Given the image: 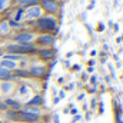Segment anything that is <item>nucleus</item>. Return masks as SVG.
I'll use <instances>...</instances> for the list:
<instances>
[{"label": "nucleus", "instance_id": "1a4fd4ad", "mask_svg": "<svg viewBox=\"0 0 123 123\" xmlns=\"http://www.w3.org/2000/svg\"><path fill=\"white\" fill-rule=\"evenodd\" d=\"M42 103H43V99H42V96L36 94V96H33L30 100L27 102V106H40Z\"/></svg>", "mask_w": 123, "mask_h": 123}, {"label": "nucleus", "instance_id": "a878e982", "mask_svg": "<svg viewBox=\"0 0 123 123\" xmlns=\"http://www.w3.org/2000/svg\"><path fill=\"white\" fill-rule=\"evenodd\" d=\"M55 122H56V123H59V116H57V115L55 116Z\"/></svg>", "mask_w": 123, "mask_h": 123}, {"label": "nucleus", "instance_id": "7ed1b4c3", "mask_svg": "<svg viewBox=\"0 0 123 123\" xmlns=\"http://www.w3.org/2000/svg\"><path fill=\"white\" fill-rule=\"evenodd\" d=\"M26 16L29 19H39L42 16V7L40 6H30V7H27Z\"/></svg>", "mask_w": 123, "mask_h": 123}, {"label": "nucleus", "instance_id": "4468645a", "mask_svg": "<svg viewBox=\"0 0 123 123\" xmlns=\"http://www.w3.org/2000/svg\"><path fill=\"white\" fill-rule=\"evenodd\" d=\"M20 6H27V7H30V6H36L37 4V0H19L17 1Z\"/></svg>", "mask_w": 123, "mask_h": 123}, {"label": "nucleus", "instance_id": "4be33fe9", "mask_svg": "<svg viewBox=\"0 0 123 123\" xmlns=\"http://www.w3.org/2000/svg\"><path fill=\"white\" fill-rule=\"evenodd\" d=\"M16 74H19V76H27L29 72H25V70H16Z\"/></svg>", "mask_w": 123, "mask_h": 123}, {"label": "nucleus", "instance_id": "20e7f679", "mask_svg": "<svg viewBox=\"0 0 123 123\" xmlns=\"http://www.w3.org/2000/svg\"><path fill=\"white\" fill-rule=\"evenodd\" d=\"M34 39V34L31 33H20L16 36V42L20 43V44H25V43H30L31 40Z\"/></svg>", "mask_w": 123, "mask_h": 123}, {"label": "nucleus", "instance_id": "ddd939ff", "mask_svg": "<svg viewBox=\"0 0 123 123\" xmlns=\"http://www.w3.org/2000/svg\"><path fill=\"white\" fill-rule=\"evenodd\" d=\"M10 76H12V72L0 66V77L1 79H10Z\"/></svg>", "mask_w": 123, "mask_h": 123}, {"label": "nucleus", "instance_id": "bb28decb", "mask_svg": "<svg viewBox=\"0 0 123 123\" xmlns=\"http://www.w3.org/2000/svg\"><path fill=\"white\" fill-rule=\"evenodd\" d=\"M0 123H3V120H1V119H0Z\"/></svg>", "mask_w": 123, "mask_h": 123}, {"label": "nucleus", "instance_id": "f257e3e1", "mask_svg": "<svg viewBox=\"0 0 123 123\" xmlns=\"http://www.w3.org/2000/svg\"><path fill=\"white\" fill-rule=\"evenodd\" d=\"M7 50L10 53L14 55H20V53H27V52H33V46L30 43H25V44H9Z\"/></svg>", "mask_w": 123, "mask_h": 123}, {"label": "nucleus", "instance_id": "dca6fc26", "mask_svg": "<svg viewBox=\"0 0 123 123\" xmlns=\"http://www.w3.org/2000/svg\"><path fill=\"white\" fill-rule=\"evenodd\" d=\"M19 94H20V96H29V94H30V89H29L26 85H23V86L19 87Z\"/></svg>", "mask_w": 123, "mask_h": 123}, {"label": "nucleus", "instance_id": "6e6552de", "mask_svg": "<svg viewBox=\"0 0 123 123\" xmlns=\"http://www.w3.org/2000/svg\"><path fill=\"white\" fill-rule=\"evenodd\" d=\"M13 83H10V82H3L1 85H0V89H1V93L3 94H9V93L13 90Z\"/></svg>", "mask_w": 123, "mask_h": 123}, {"label": "nucleus", "instance_id": "aec40b11", "mask_svg": "<svg viewBox=\"0 0 123 123\" xmlns=\"http://www.w3.org/2000/svg\"><path fill=\"white\" fill-rule=\"evenodd\" d=\"M22 16H23V10H22V9H19V10L14 13V22H19V20L22 19Z\"/></svg>", "mask_w": 123, "mask_h": 123}, {"label": "nucleus", "instance_id": "39448f33", "mask_svg": "<svg viewBox=\"0 0 123 123\" xmlns=\"http://www.w3.org/2000/svg\"><path fill=\"white\" fill-rule=\"evenodd\" d=\"M43 7L47 12H52V13H55V12L59 10V6H57V3L55 0H43Z\"/></svg>", "mask_w": 123, "mask_h": 123}, {"label": "nucleus", "instance_id": "f8f14e48", "mask_svg": "<svg viewBox=\"0 0 123 123\" xmlns=\"http://www.w3.org/2000/svg\"><path fill=\"white\" fill-rule=\"evenodd\" d=\"M30 73L31 74H36V76H43L44 73H46V70L43 69V67H31V70H30Z\"/></svg>", "mask_w": 123, "mask_h": 123}, {"label": "nucleus", "instance_id": "f03ea898", "mask_svg": "<svg viewBox=\"0 0 123 123\" xmlns=\"http://www.w3.org/2000/svg\"><path fill=\"white\" fill-rule=\"evenodd\" d=\"M37 26L40 29H44V30H53L56 27V19L55 17H39L37 20Z\"/></svg>", "mask_w": 123, "mask_h": 123}, {"label": "nucleus", "instance_id": "9d476101", "mask_svg": "<svg viewBox=\"0 0 123 123\" xmlns=\"http://www.w3.org/2000/svg\"><path fill=\"white\" fill-rule=\"evenodd\" d=\"M4 105L6 106H10V107H13V109H16V110H19L22 106H20V102H17V100H13V99H6L4 100Z\"/></svg>", "mask_w": 123, "mask_h": 123}, {"label": "nucleus", "instance_id": "9b49d317", "mask_svg": "<svg viewBox=\"0 0 123 123\" xmlns=\"http://www.w3.org/2000/svg\"><path fill=\"white\" fill-rule=\"evenodd\" d=\"M39 43H42V44H52V43H53V37H52L50 34L40 36V37H39Z\"/></svg>", "mask_w": 123, "mask_h": 123}, {"label": "nucleus", "instance_id": "393cba45", "mask_svg": "<svg viewBox=\"0 0 123 123\" xmlns=\"http://www.w3.org/2000/svg\"><path fill=\"white\" fill-rule=\"evenodd\" d=\"M77 113V109H72V115H76Z\"/></svg>", "mask_w": 123, "mask_h": 123}, {"label": "nucleus", "instance_id": "b1692460", "mask_svg": "<svg viewBox=\"0 0 123 123\" xmlns=\"http://www.w3.org/2000/svg\"><path fill=\"white\" fill-rule=\"evenodd\" d=\"M96 82H97V77H96V76H93V77H92V83H96Z\"/></svg>", "mask_w": 123, "mask_h": 123}, {"label": "nucleus", "instance_id": "412c9836", "mask_svg": "<svg viewBox=\"0 0 123 123\" xmlns=\"http://www.w3.org/2000/svg\"><path fill=\"white\" fill-rule=\"evenodd\" d=\"M9 3H10V0H0V12L4 10V9L9 6Z\"/></svg>", "mask_w": 123, "mask_h": 123}, {"label": "nucleus", "instance_id": "0eeeda50", "mask_svg": "<svg viewBox=\"0 0 123 123\" xmlns=\"http://www.w3.org/2000/svg\"><path fill=\"white\" fill-rule=\"evenodd\" d=\"M22 119L23 120H27V122H36V120H39V115H31L29 112L23 110L22 112Z\"/></svg>", "mask_w": 123, "mask_h": 123}, {"label": "nucleus", "instance_id": "a211bd4d", "mask_svg": "<svg viewBox=\"0 0 123 123\" xmlns=\"http://www.w3.org/2000/svg\"><path fill=\"white\" fill-rule=\"evenodd\" d=\"M39 55H40L42 57H44V59H50V57H53V52H52V50H40Z\"/></svg>", "mask_w": 123, "mask_h": 123}, {"label": "nucleus", "instance_id": "f3484780", "mask_svg": "<svg viewBox=\"0 0 123 123\" xmlns=\"http://www.w3.org/2000/svg\"><path fill=\"white\" fill-rule=\"evenodd\" d=\"M25 110H26V112H29V113H31V115H39V116H40V113H42L39 107H33V106H27Z\"/></svg>", "mask_w": 123, "mask_h": 123}, {"label": "nucleus", "instance_id": "6ab92c4d", "mask_svg": "<svg viewBox=\"0 0 123 123\" xmlns=\"http://www.w3.org/2000/svg\"><path fill=\"white\" fill-rule=\"evenodd\" d=\"M4 59H7V60H13V62H17L22 59V56L20 55H14V53H10V55H6L4 56Z\"/></svg>", "mask_w": 123, "mask_h": 123}, {"label": "nucleus", "instance_id": "423d86ee", "mask_svg": "<svg viewBox=\"0 0 123 123\" xmlns=\"http://www.w3.org/2000/svg\"><path fill=\"white\" fill-rule=\"evenodd\" d=\"M0 66L7 69V70H12V69H17V62H13V60H7V59H3L0 62Z\"/></svg>", "mask_w": 123, "mask_h": 123}, {"label": "nucleus", "instance_id": "5701e85b", "mask_svg": "<svg viewBox=\"0 0 123 123\" xmlns=\"http://www.w3.org/2000/svg\"><path fill=\"white\" fill-rule=\"evenodd\" d=\"M9 26H19V23H17V22H14V20H12V22L9 23Z\"/></svg>", "mask_w": 123, "mask_h": 123}, {"label": "nucleus", "instance_id": "2eb2a0df", "mask_svg": "<svg viewBox=\"0 0 123 123\" xmlns=\"http://www.w3.org/2000/svg\"><path fill=\"white\" fill-rule=\"evenodd\" d=\"M9 30H10L9 23H7V22H1V23H0V33H1V34H7Z\"/></svg>", "mask_w": 123, "mask_h": 123}]
</instances>
